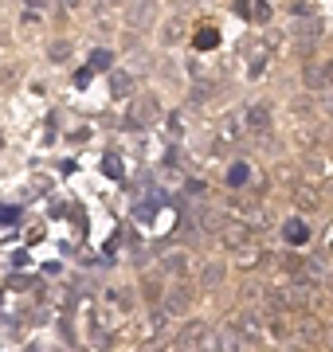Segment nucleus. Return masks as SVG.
Segmentation results:
<instances>
[{
  "mask_svg": "<svg viewBox=\"0 0 333 352\" xmlns=\"http://www.w3.org/2000/svg\"><path fill=\"white\" fill-rule=\"evenodd\" d=\"M216 231H219V243H224L228 251H244V247H255V231H251L247 223H239V219H224Z\"/></svg>",
  "mask_w": 333,
  "mask_h": 352,
  "instance_id": "1",
  "label": "nucleus"
},
{
  "mask_svg": "<svg viewBox=\"0 0 333 352\" xmlns=\"http://www.w3.org/2000/svg\"><path fill=\"white\" fill-rule=\"evenodd\" d=\"M247 133H255V138H270V106H263V102H255V106H247V118H244Z\"/></svg>",
  "mask_w": 333,
  "mask_h": 352,
  "instance_id": "2",
  "label": "nucleus"
},
{
  "mask_svg": "<svg viewBox=\"0 0 333 352\" xmlns=\"http://www.w3.org/2000/svg\"><path fill=\"white\" fill-rule=\"evenodd\" d=\"M302 78H306V87L318 90V94H325V90H330V67L321 63V59H306V67H302Z\"/></svg>",
  "mask_w": 333,
  "mask_h": 352,
  "instance_id": "3",
  "label": "nucleus"
},
{
  "mask_svg": "<svg viewBox=\"0 0 333 352\" xmlns=\"http://www.w3.org/2000/svg\"><path fill=\"white\" fill-rule=\"evenodd\" d=\"M189 302H193V298H189V289H184V286H173V289H169V294H165V302H161V314H173V317H180V314H184V309H189Z\"/></svg>",
  "mask_w": 333,
  "mask_h": 352,
  "instance_id": "4",
  "label": "nucleus"
},
{
  "mask_svg": "<svg viewBox=\"0 0 333 352\" xmlns=\"http://www.w3.org/2000/svg\"><path fill=\"white\" fill-rule=\"evenodd\" d=\"M204 337H208V325H204V321H189V325L177 333V349H180V352H184V349H196Z\"/></svg>",
  "mask_w": 333,
  "mask_h": 352,
  "instance_id": "5",
  "label": "nucleus"
},
{
  "mask_svg": "<svg viewBox=\"0 0 333 352\" xmlns=\"http://www.w3.org/2000/svg\"><path fill=\"white\" fill-rule=\"evenodd\" d=\"M294 204L302 208V212L321 208V188H318V184H294Z\"/></svg>",
  "mask_w": 333,
  "mask_h": 352,
  "instance_id": "6",
  "label": "nucleus"
},
{
  "mask_svg": "<svg viewBox=\"0 0 333 352\" xmlns=\"http://www.w3.org/2000/svg\"><path fill=\"white\" fill-rule=\"evenodd\" d=\"M219 349H224V352H251V344H247V337L239 333V329H224Z\"/></svg>",
  "mask_w": 333,
  "mask_h": 352,
  "instance_id": "7",
  "label": "nucleus"
},
{
  "mask_svg": "<svg viewBox=\"0 0 333 352\" xmlns=\"http://www.w3.org/2000/svg\"><path fill=\"white\" fill-rule=\"evenodd\" d=\"M129 20H133V28H149V20H153V0H138L129 8Z\"/></svg>",
  "mask_w": 333,
  "mask_h": 352,
  "instance_id": "8",
  "label": "nucleus"
},
{
  "mask_svg": "<svg viewBox=\"0 0 333 352\" xmlns=\"http://www.w3.org/2000/svg\"><path fill=\"white\" fill-rule=\"evenodd\" d=\"M239 333H247V337H259V333H263L259 309H244V314H239Z\"/></svg>",
  "mask_w": 333,
  "mask_h": 352,
  "instance_id": "9",
  "label": "nucleus"
},
{
  "mask_svg": "<svg viewBox=\"0 0 333 352\" xmlns=\"http://www.w3.org/2000/svg\"><path fill=\"white\" fill-rule=\"evenodd\" d=\"M282 235H286V243H290V247H298V243L310 239V227L302 223V219H290V223L282 227Z\"/></svg>",
  "mask_w": 333,
  "mask_h": 352,
  "instance_id": "10",
  "label": "nucleus"
},
{
  "mask_svg": "<svg viewBox=\"0 0 333 352\" xmlns=\"http://www.w3.org/2000/svg\"><path fill=\"white\" fill-rule=\"evenodd\" d=\"M219 282H224V266H219V263H204V270H200V286L216 289Z\"/></svg>",
  "mask_w": 333,
  "mask_h": 352,
  "instance_id": "11",
  "label": "nucleus"
},
{
  "mask_svg": "<svg viewBox=\"0 0 333 352\" xmlns=\"http://www.w3.org/2000/svg\"><path fill=\"white\" fill-rule=\"evenodd\" d=\"M110 59H114V55H110L106 47L90 51V71H106V67H110Z\"/></svg>",
  "mask_w": 333,
  "mask_h": 352,
  "instance_id": "12",
  "label": "nucleus"
},
{
  "mask_svg": "<svg viewBox=\"0 0 333 352\" xmlns=\"http://www.w3.org/2000/svg\"><path fill=\"white\" fill-rule=\"evenodd\" d=\"M114 94H118V98H129V94H133V78H129V75H114Z\"/></svg>",
  "mask_w": 333,
  "mask_h": 352,
  "instance_id": "13",
  "label": "nucleus"
},
{
  "mask_svg": "<svg viewBox=\"0 0 333 352\" xmlns=\"http://www.w3.org/2000/svg\"><path fill=\"white\" fill-rule=\"evenodd\" d=\"M165 270H169V274H184V270H189V258H184V254H169Z\"/></svg>",
  "mask_w": 333,
  "mask_h": 352,
  "instance_id": "14",
  "label": "nucleus"
},
{
  "mask_svg": "<svg viewBox=\"0 0 333 352\" xmlns=\"http://www.w3.org/2000/svg\"><path fill=\"white\" fill-rule=\"evenodd\" d=\"M235 254H239V266H244V270H247V266H259V258H263L255 247H244V251H235Z\"/></svg>",
  "mask_w": 333,
  "mask_h": 352,
  "instance_id": "15",
  "label": "nucleus"
},
{
  "mask_svg": "<svg viewBox=\"0 0 333 352\" xmlns=\"http://www.w3.org/2000/svg\"><path fill=\"white\" fill-rule=\"evenodd\" d=\"M228 180H231V188H244V180H247V168H244V164H235Z\"/></svg>",
  "mask_w": 333,
  "mask_h": 352,
  "instance_id": "16",
  "label": "nucleus"
},
{
  "mask_svg": "<svg viewBox=\"0 0 333 352\" xmlns=\"http://www.w3.org/2000/svg\"><path fill=\"white\" fill-rule=\"evenodd\" d=\"M165 39H169V43H177V39H180V20H169V24H165Z\"/></svg>",
  "mask_w": 333,
  "mask_h": 352,
  "instance_id": "17",
  "label": "nucleus"
},
{
  "mask_svg": "<svg viewBox=\"0 0 333 352\" xmlns=\"http://www.w3.org/2000/svg\"><path fill=\"white\" fill-rule=\"evenodd\" d=\"M212 43H219L216 32H200V36H196V47H212Z\"/></svg>",
  "mask_w": 333,
  "mask_h": 352,
  "instance_id": "18",
  "label": "nucleus"
},
{
  "mask_svg": "<svg viewBox=\"0 0 333 352\" xmlns=\"http://www.w3.org/2000/svg\"><path fill=\"white\" fill-rule=\"evenodd\" d=\"M67 55H71V43H55V47H52V59H55V63H63Z\"/></svg>",
  "mask_w": 333,
  "mask_h": 352,
  "instance_id": "19",
  "label": "nucleus"
},
{
  "mask_svg": "<svg viewBox=\"0 0 333 352\" xmlns=\"http://www.w3.org/2000/svg\"><path fill=\"white\" fill-rule=\"evenodd\" d=\"M16 82V71L12 67H0V87H12Z\"/></svg>",
  "mask_w": 333,
  "mask_h": 352,
  "instance_id": "20",
  "label": "nucleus"
},
{
  "mask_svg": "<svg viewBox=\"0 0 333 352\" xmlns=\"http://www.w3.org/2000/svg\"><path fill=\"white\" fill-rule=\"evenodd\" d=\"M43 24V16L36 12V8H32V12H24V28H39Z\"/></svg>",
  "mask_w": 333,
  "mask_h": 352,
  "instance_id": "21",
  "label": "nucleus"
},
{
  "mask_svg": "<svg viewBox=\"0 0 333 352\" xmlns=\"http://www.w3.org/2000/svg\"><path fill=\"white\" fill-rule=\"evenodd\" d=\"M106 4H122V0H106Z\"/></svg>",
  "mask_w": 333,
  "mask_h": 352,
  "instance_id": "22",
  "label": "nucleus"
},
{
  "mask_svg": "<svg viewBox=\"0 0 333 352\" xmlns=\"http://www.w3.org/2000/svg\"><path fill=\"white\" fill-rule=\"evenodd\" d=\"M330 286H333V274H330Z\"/></svg>",
  "mask_w": 333,
  "mask_h": 352,
  "instance_id": "23",
  "label": "nucleus"
},
{
  "mask_svg": "<svg viewBox=\"0 0 333 352\" xmlns=\"http://www.w3.org/2000/svg\"><path fill=\"white\" fill-rule=\"evenodd\" d=\"M28 352H36V349H28Z\"/></svg>",
  "mask_w": 333,
  "mask_h": 352,
  "instance_id": "24",
  "label": "nucleus"
}]
</instances>
